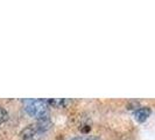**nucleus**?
<instances>
[{"instance_id": "1", "label": "nucleus", "mask_w": 155, "mask_h": 140, "mask_svg": "<svg viewBox=\"0 0 155 140\" xmlns=\"http://www.w3.org/2000/svg\"><path fill=\"white\" fill-rule=\"evenodd\" d=\"M25 111L33 118L41 119L49 117V105L46 99H25Z\"/></svg>"}, {"instance_id": "2", "label": "nucleus", "mask_w": 155, "mask_h": 140, "mask_svg": "<svg viewBox=\"0 0 155 140\" xmlns=\"http://www.w3.org/2000/svg\"><path fill=\"white\" fill-rule=\"evenodd\" d=\"M43 134L45 133L36 126V124L28 125L21 131V138L22 140H42Z\"/></svg>"}, {"instance_id": "3", "label": "nucleus", "mask_w": 155, "mask_h": 140, "mask_svg": "<svg viewBox=\"0 0 155 140\" xmlns=\"http://www.w3.org/2000/svg\"><path fill=\"white\" fill-rule=\"evenodd\" d=\"M134 119L138 122V123H143L148 119V117L150 116V109L149 108H140L137 109L133 113Z\"/></svg>"}, {"instance_id": "4", "label": "nucleus", "mask_w": 155, "mask_h": 140, "mask_svg": "<svg viewBox=\"0 0 155 140\" xmlns=\"http://www.w3.org/2000/svg\"><path fill=\"white\" fill-rule=\"evenodd\" d=\"M47 102H48L49 106H53V108H56V109L65 108L68 105V103H69L68 99H64V98H53V99H49Z\"/></svg>"}, {"instance_id": "5", "label": "nucleus", "mask_w": 155, "mask_h": 140, "mask_svg": "<svg viewBox=\"0 0 155 140\" xmlns=\"http://www.w3.org/2000/svg\"><path fill=\"white\" fill-rule=\"evenodd\" d=\"M8 119V112L4 108L0 106V125L4 124L5 122H7Z\"/></svg>"}, {"instance_id": "6", "label": "nucleus", "mask_w": 155, "mask_h": 140, "mask_svg": "<svg viewBox=\"0 0 155 140\" xmlns=\"http://www.w3.org/2000/svg\"><path fill=\"white\" fill-rule=\"evenodd\" d=\"M71 140H98L96 137H90V135H87V137H75V138H72Z\"/></svg>"}]
</instances>
